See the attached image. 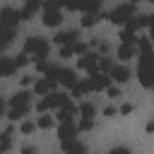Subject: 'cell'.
Segmentation results:
<instances>
[{
  "label": "cell",
  "mask_w": 154,
  "mask_h": 154,
  "mask_svg": "<svg viewBox=\"0 0 154 154\" xmlns=\"http://www.w3.org/2000/svg\"><path fill=\"white\" fill-rule=\"evenodd\" d=\"M29 106H31V94L29 91H17L10 99V113H7V118L10 120H19L22 116H26Z\"/></svg>",
  "instance_id": "obj_1"
},
{
  "label": "cell",
  "mask_w": 154,
  "mask_h": 154,
  "mask_svg": "<svg viewBox=\"0 0 154 154\" xmlns=\"http://www.w3.org/2000/svg\"><path fill=\"white\" fill-rule=\"evenodd\" d=\"M48 51H51V43L46 41V38H41V36H29L26 41H24V55H36L38 60H43L46 55H48Z\"/></svg>",
  "instance_id": "obj_2"
},
{
  "label": "cell",
  "mask_w": 154,
  "mask_h": 154,
  "mask_svg": "<svg viewBox=\"0 0 154 154\" xmlns=\"http://www.w3.org/2000/svg\"><path fill=\"white\" fill-rule=\"evenodd\" d=\"M70 99H67V94H63V91H51V94H46L38 103H36V111L38 113H46V111H51V108H60L63 103H67Z\"/></svg>",
  "instance_id": "obj_3"
},
{
  "label": "cell",
  "mask_w": 154,
  "mask_h": 154,
  "mask_svg": "<svg viewBox=\"0 0 154 154\" xmlns=\"http://www.w3.org/2000/svg\"><path fill=\"white\" fill-rule=\"evenodd\" d=\"M41 10H43L41 19H43V24H46V26H58V24L63 22V10L58 7V2H53V0L41 2Z\"/></svg>",
  "instance_id": "obj_4"
},
{
  "label": "cell",
  "mask_w": 154,
  "mask_h": 154,
  "mask_svg": "<svg viewBox=\"0 0 154 154\" xmlns=\"http://www.w3.org/2000/svg\"><path fill=\"white\" fill-rule=\"evenodd\" d=\"M106 17H108L111 24H125L128 19L135 17V5H132V2H123V5H118L116 10H111Z\"/></svg>",
  "instance_id": "obj_5"
},
{
  "label": "cell",
  "mask_w": 154,
  "mask_h": 154,
  "mask_svg": "<svg viewBox=\"0 0 154 154\" xmlns=\"http://www.w3.org/2000/svg\"><path fill=\"white\" fill-rule=\"evenodd\" d=\"M135 58H140V63H137V79H140V84L144 89H149L152 87V53L149 55H135Z\"/></svg>",
  "instance_id": "obj_6"
},
{
  "label": "cell",
  "mask_w": 154,
  "mask_h": 154,
  "mask_svg": "<svg viewBox=\"0 0 154 154\" xmlns=\"http://www.w3.org/2000/svg\"><path fill=\"white\" fill-rule=\"evenodd\" d=\"M19 24V12L14 7H2L0 10V29H14Z\"/></svg>",
  "instance_id": "obj_7"
},
{
  "label": "cell",
  "mask_w": 154,
  "mask_h": 154,
  "mask_svg": "<svg viewBox=\"0 0 154 154\" xmlns=\"http://www.w3.org/2000/svg\"><path fill=\"white\" fill-rule=\"evenodd\" d=\"M96 60H99L96 53H84V55L77 60V67H79V70H87L89 75H96Z\"/></svg>",
  "instance_id": "obj_8"
},
{
  "label": "cell",
  "mask_w": 154,
  "mask_h": 154,
  "mask_svg": "<svg viewBox=\"0 0 154 154\" xmlns=\"http://www.w3.org/2000/svg\"><path fill=\"white\" fill-rule=\"evenodd\" d=\"M58 82H60L63 87L72 89V87L77 84V75H75V70H72V67H60V70H58Z\"/></svg>",
  "instance_id": "obj_9"
},
{
  "label": "cell",
  "mask_w": 154,
  "mask_h": 154,
  "mask_svg": "<svg viewBox=\"0 0 154 154\" xmlns=\"http://www.w3.org/2000/svg\"><path fill=\"white\" fill-rule=\"evenodd\" d=\"M108 77H111L113 82L123 84V82H128V79H130V67H128V65H113V67H111V72H108Z\"/></svg>",
  "instance_id": "obj_10"
},
{
  "label": "cell",
  "mask_w": 154,
  "mask_h": 154,
  "mask_svg": "<svg viewBox=\"0 0 154 154\" xmlns=\"http://www.w3.org/2000/svg\"><path fill=\"white\" fill-rule=\"evenodd\" d=\"M75 135H77V125H75L72 120H67V123H60V125H58V137H60V142L75 140Z\"/></svg>",
  "instance_id": "obj_11"
},
{
  "label": "cell",
  "mask_w": 154,
  "mask_h": 154,
  "mask_svg": "<svg viewBox=\"0 0 154 154\" xmlns=\"http://www.w3.org/2000/svg\"><path fill=\"white\" fill-rule=\"evenodd\" d=\"M38 7H41V2H38V0H29L22 10H17V12H19V22L31 19V17H34V12H38Z\"/></svg>",
  "instance_id": "obj_12"
},
{
  "label": "cell",
  "mask_w": 154,
  "mask_h": 154,
  "mask_svg": "<svg viewBox=\"0 0 154 154\" xmlns=\"http://www.w3.org/2000/svg\"><path fill=\"white\" fill-rule=\"evenodd\" d=\"M53 41H55L58 46H72V43L77 41V31H75V29H70V31H58Z\"/></svg>",
  "instance_id": "obj_13"
},
{
  "label": "cell",
  "mask_w": 154,
  "mask_h": 154,
  "mask_svg": "<svg viewBox=\"0 0 154 154\" xmlns=\"http://www.w3.org/2000/svg\"><path fill=\"white\" fill-rule=\"evenodd\" d=\"M75 113H77V106H75L72 101H67V103H63V106L58 108V120H60V123H67V120H72Z\"/></svg>",
  "instance_id": "obj_14"
},
{
  "label": "cell",
  "mask_w": 154,
  "mask_h": 154,
  "mask_svg": "<svg viewBox=\"0 0 154 154\" xmlns=\"http://www.w3.org/2000/svg\"><path fill=\"white\" fill-rule=\"evenodd\" d=\"M60 147H63V152H65V154H84V152H87V147H84L82 142H77V140L60 142Z\"/></svg>",
  "instance_id": "obj_15"
},
{
  "label": "cell",
  "mask_w": 154,
  "mask_h": 154,
  "mask_svg": "<svg viewBox=\"0 0 154 154\" xmlns=\"http://www.w3.org/2000/svg\"><path fill=\"white\" fill-rule=\"evenodd\" d=\"M53 87H55V82H48V79H43V77L34 82V91H36V94H51Z\"/></svg>",
  "instance_id": "obj_16"
},
{
  "label": "cell",
  "mask_w": 154,
  "mask_h": 154,
  "mask_svg": "<svg viewBox=\"0 0 154 154\" xmlns=\"http://www.w3.org/2000/svg\"><path fill=\"white\" fill-rule=\"evenodd\" d=\"M14 63L10 60V58H0V77H10V75H14Z\"/></svg>",
  "instance_id": "obj_17"
},
{
  "label": "cell",
  "mask_w": 154,
  "mask_h": 154,
  "mask_svg": "<svg viewBox=\"0 0 154 154\" xmlns=\"http://www.w3.org/2000/svg\"><path fill=\"white\" fill-rule=\"evenodd\" d=\"M118 58H120L123 63L132 60V58H135V46H125V43H120V48H118Z\"/></svg>",
  "instance_id": "obj_18"
},
{
  "label": "cell",
  "mask_w": 154,
  "mask_h": 154,
  "mask_svg": "<svg viewBox=\"0 0 154 154\" xmlns=\"http://www.w3.org/2000/svg\"><path fill=\"white\" fill-rule=\"evenodd\" d=\"M12 38H14V29H0V53L10 46Z\"/></svg>",
  "instance_id": "obj_19"
},
{
  "label": "cell",
  "mask_w": 154,
  "mask_h": 154,
  "mask_svg": "<svg viewBox=\"0 0 154 154\" xmlns=\"http://www.w3.org/2000/svg\"><path fill=\"white\" fill-rule=\"evenodd\" d=\"M101 17H106V14H101V12H99V14H84V17H82V26H84V29H91Z\"/></svg>",
  "instance_id": "obj_20"
},
{
  "label": "cell",
  "mask_w": 154,
  "mask_h": 154,
  "mask_svg": "<svg viewBox=\"0 0 154 154\" xmlns=\"http://www.w3.org/2000/svg\"><path fill=\"white\" fill-rule=\"evenodd\" d=\"M120 41H123L125 46H135L137 36H135V31H130V29H125V26H123V31H120Z\"/></svg>",
  "instance_id": "obj_21"
},
{
  "label": "cell",
  "mask_w": 154,
  "mask_h": 154,
  "mask_svg": "<svg viewBox=\"0 0 154 154\" xmlns=\"http://www.w3.org/2000/svg\"><path fill=\"white\" fill-rule=\"evenodd\" d=\"M94 113H96L94 103H89V101L79 103V116H82V118H94Z\"/></svg>",
  "instance_id": "obj_22"
},
{
  "label": "cell",
  "mask_w": 154,
  "mask_h": 154,
  "mask_svg": "<svg viewBox=\"0 0 154 154\" xmlns=\"http://www.w3.org/2000/svg\"><path fill=\"white\" fill-rule=\"evenodd\" d=\"M10 149H12V135H5V132H2V135H0V152L7 154Z\"/></svg>",
  "instance_id": "obj_23"
},
{
  "label": "cell",
  "mask_w": 154,
  "mask_h": 154,
  "mask_svg": "<svg viewBox=\"0 0 154 154\" xmlns=\"http://www.w3.org/2000/svg\"><path fill=\"white\" fill-rule=\"evenodd\" d=\"M34 125H38L41 130H48V128H53V118H51V116H38V120H36Z\"/></svg>",
  "instance_id": "obj_24"
},
{
  "label": "cell",
  "mask_w": 154,
  "mask_h": 154,
  "mask_svg": "<svg viewBox=\"0 0 154 154\" xmlns=\"http://www.w3.org/2000/svg\"><path fill=\"white\" fill-rule=\"evenodd\" d=\"M94 128V118H82L79 123H77V132L79 130H91Z\"/></svg>",
  "instance_id": "obj_25"
},
{
  "label": "cell",
  "mask_w": 154,
  "mask_h": 154,
  "mask_svg": "<svg viewBox=\"0 0 154 154\" xmlns=\"http://www.w3.org/2000/svg\"><path fill=\"white\" fill-rule=\"evenodd\" d=\"M149 22H152V17H149V14H137V17H135L137 29H140V26H149Z\"/></svg>",
  "instance_id": "obj_26"
},
{
  "label": "cell",
  "mask_w": 154,
  "mask_h": 154,
  "mask_svg": "<svg viewBox=\"0 0 154 154\" xmlns=\"http://www.w3.org/2000/svg\"><path fill=\"white\" fill-rule=\"evenodd\" d=\"M70 48H72V53H79V55H84L89 46H87V43H82V41H75V43H72Z\"/></svg>",
  "instance_id": "obj_27"
},
{
  "label": "cell",
  "mask_w": 154,
  "mask_h": 154,
  "mask_svg": "<svg viewBox=\"0 0 154 154\" xmlns=\"http://www.w3.org/2000/svg\"><path fill=\"white\" fill-rule=\"evenodd\" d=\"M12 63H14V67H24V65L29 63V55L19 53V55H14V58H12Z\"/></svg>",
  "instance_id": "obj_28"
},
{
  "label": "cell",
  "mask_w": 154,
  "mask_h": 154,
  "mask_svg": "<svg viewBox=\"0 0 154 154\" xmlns=\"http://www.w3.org/2000/svg\"><path fill=\"white\" fill-rule=\"evenodd\" d=\"M19 130H22V132H24V135H29V132H34V130H36V125H34V123H31V120H24V123H22V125H19Z\"/></svg>",
  "instance_id": "obj_29"
},
{
  "label": "cell",
  "mask_w": 154,
  "mask_h": 154,
  "mask_svg": "<svg viewBox=\"0 0 154 154\" xmlns=\"http://www.w3.org/2000/svg\"><path fill=\"white\" fill-rule=\"evenodd\" d=\"M70 55H72V48L70 46H63L60 48V58H70Z\"/></svg>",
  "instance_id": "obj_30"
},
{
  "label": "cell",
  "mask_w": 154,
  "mask_h": 154,
  "mask_svg": "<svg viewBox=\"0 0 154 154\" xmlns=\"http://www.w3.org/2000/svg\"><path fill=\"white\" fill-rule=\"evenodd\" d=\"M106 91H108V96H111V99H116V96H120V89H118V87H108Z\"/></svg>",
  "instance_id": "obj_31"
},
{
  "label": "cell",
  "mask_w": 154,
  "mask_h": 154,
  "mask_svg": "<svg viewBox=\"0 0 154 154\" xmlns=\"http://www.w3.org/2000/svg\"><path fill=\"white\" fill-rule=\"evenodd\" d=\"M108 154H130V149H128V147H116V149H111Z\"/></svg>",
  "instance_id": "obj_32"
},
{
  "label": "cell",
  "mask_w": 154,
  "mask_h": 154,
  "mask_svg": "<svg viewBox=\"0 0 154 154\" xmlns=\"http://www.w3.org/2000/svg\"><path fill=\"white\" fill-rule=\"evenodd\" d=\"M46 65H48L46 60H36V70H38L41 75H43V70H46Z\"/></svg>",
  "instance_id": "obj_33"
},
{
  "label": "cell",
  "mask_w": 154,
  "mask_h": 154,
  "mask_svg": "<svg viewBox=\"0 0 154 154\" xmlns=\"http://www.w3.org/2000/svg\"><path fill=\"white\" fill-rule=\"evenodd\" d=\"M120 113H132V103H123L120 106Z\"/></svg>",
  "instance_id": "obj_34"
},
{
  "label": "cell",
  "mask_w": 154,
  "mask_h": 154,
  "mask_svg": "<svg viewBox=\"0 0 154 154\" xmlns=\"http://www.w3.org/2000/svg\"><path fill=\"white\" fill-rule=\"evenodd\" d=\"M103 116H108V118L116 116V108H113V106H106V108H103Z\"/></svg>",
  "instance_id": "obj_35"
},
{
  "label": "cell",
  "mask_w": 154,
  "mask_h": 154,
  "mask_svg": "<svg viewBox=\"0 0 154 154\" xmlns=\"http://www.w3.org/2000/svg\"><path fill=\"white\" fill-rule=\"evenodd\" d=\"M19 154H36V147H22Z\"/></svg>",
  "instance_id": "obj_36"
},
{
  "label": "cell",
  "mask_w": 154,
  "mask_h": 154,
  "mask_svg": "<svg viewBox=\"0 0 154 154\" xmlns=\"http://www.w3.org/2000/svg\"><path fill=\"white\" fill-rule=\"evenodd\" d=\"M2 116H5V101L0 99V118H2Z\"/></svg>",
  "instance_id": "obj_37"
}]
</instances>
